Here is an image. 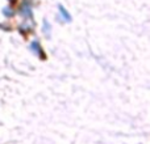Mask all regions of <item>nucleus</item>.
I'll return each instance as SVG.
<instances>
[{"label":"nucleus","instance_id":"obj_6","mask_svg":"<svg viewBox=\"0 0 150 144\" xmlns=\"http://www.w3.org/2000/svg\"><path fill=\"white\" fill-rule=\"evenodd\" d=\"M33 30V28H32V25H29V24H24V25H20V31L24 34H26L28 31H32Z\"/></svg>","mask_w":150,"mask_h":144},{"label":"nucleus","instance_id":"obj_4","mask_svg":"<svg viewBox=\"0 0 150 144\" xmlns=\"http://www.w3.org/2000/svg\"><path fill=\"white\" fill-rule=\"evenodd\" d=\"M42 31H44L45 37L50 38V36H52V25L49 24V21H47V20L42 21Z\"/></svg>","mask_w":150,"mask_h":144},{"label":"nucleus","instance_id":"obj_3","mask_svg":"<svg viewBox=\"0 0 150 144\" xmlns=\"http://www.w3.org/2000/svg\"><path fill=\"white\" fill-rule=\"evenodd\" d=\"M58 10H59V15H61V17H62V20L66 21V22H70L71 15L65 9V7H63V5H58Z\"/></svg>","mask_w":150,"mask_h":144},{"label":"nucleus","instance_id":"obj_1","mask_svg":"<svg viewBox=\"0 0 150 144\" xmlns=\"http://www.w3.org/2000/svg\"><path fill=\"white\" fill-rule=\"evenodd\" d=\"M20 15L24 20H33V8H32L30 0H24L20 5Z\"/></svg>","mask_w":150,"mask_h":144},{"label":"nucleus","instance_id":"obj_5","mask_svg":"<svg viewBox=\"0 0 150 144\" xmlns=\"http://www.w3.org/2000/svg\"><path fill=\"white\" fill-rule=\"evenodd\" d=\"M1 13H3V16H4V17H7V18H11V17H13V16H15V10H13V8L9 7V5L3 8Z\"/></svg>","mask_w":150,"mask_h":144},{"label":"nucleus","instance_id":"obj_2","mask_svg":"<svg viewBox=\"0 0 150 144\" xmlns=\"http://www.w3.org/2000/svg\"><path fill=\"white\" fill-rule=\"evenodd\" d=\"M29 49H30V51L33 52L34 55H37V57H38L41 60H45V59H46V54L44 52V50H42L41 45H40V42L37 41V39L32 41V43H30V46H29Z\"/></svg>","mask_w":150,"mask_h":144}]
</instances>
